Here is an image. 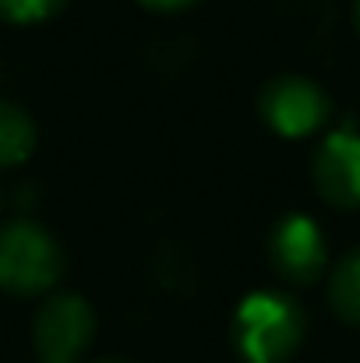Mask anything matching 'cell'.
<instances>
[{"label": "cell", "instance_id": "cell-5", "mask_svg": "<svg viewBox=\"0 0 360 363\" xmlns=\"http://www.w3.org/2000/svg\"><path fill=\"white\" fill-rule=\"evenodd\" d=\"M268 261L290 286H311L329 272V247L315 219L286 216L268 233Z\"/></svg>", "mask_w": 360, "mask_h": 363}, {"label": "cell", "instance_id": "cell-7", "mask_svg": "<svg viewBox=\"0 0 360 363\" xmlns=\"http://www.w3.org/2000/svg\"><path fill=\"white\" fill-rule=\"evenodd\" d=\"M329 303L339 321L360 325V247L336 261L329 275Z\"/></svg>", "mask_w": 360, "mask_h": 363}, {"label": "cell", "instance_id": "cell-1", "mask_svg": "<svg viewBox=\"0 0 360 363\" xmlns=\"http://www.w3.org/2000/svg\"><path fill=\"white\" fill-rule=\"evenodd\" d=\"M307 318L286 293L261 289L244 296L234 314V346L247 363H286L304 342Z\"/></svg>", "mask_w": 360, "mask_h": 363}, {"label": "cell", "instance_id": "cell-4", "mask_svg": "<svg viewBox=\"0 0 360 363\" xmlns=\"http://www.w3.org/2000/svg\"><path fill=\"white\" fill-rule=\"evenodd\" d=\"M261 121L283 138H307L332 117V99L329 92L300 74H283L272 78L261 96H258Z\"/></svg>", "mask_w": 360, "mask_h": 363}, {"label": "cell", "instance_id": "cell-9", "mask_svg": "<svg viewBox=\"0 0 360 363\" xmlns=\"http://www.w3.org/2000/svg\"><path fill=\"white\" fill-rule=\"evenodd\" d=\"M67 0H0V21L11 25H36L64 11Z\"/></svg>", "mask_w": 360, "mask_h": 363}, {"label": "cell", "instance_id": "cell-3", "mask_svg": "<svg viewBox=\"0 0 360 363\" xmlns=\"http://www.w3.org/2000/svg\"><path fill=\"white\" fill-rule=\"evenodd\" d=\"M96 314L78 293H53L32 321V346L43 363H78L92 346Z\"/></svg>", "mask_w": 360, "mask_h": 363}, {"label": "cell", "instance_id": "cell-10", "mask_svg": "<svg viewBox=\"0 0 360 363\" xmlns=\"http://www.w3.org/2000/svg\"><path fill=\"white\" fill-rule=\"evenodd\" d=\"M138 4L148 7V11H159V14H173V11H184V7H191L198 0H138Z\"/></svg>", "mask_w": 360, "mask_h": 363}, {"label": "cell", "instance_id": "cell-11", "mask_svg": "<svg viewBox=\"0 0 360 363\" xmlns=\"http://www.w3.org/2000/svg\"><path fill=\"white\" fill-rule=\"evenodd\" d=\"M354 21H357V32H360V0L354 4Z\"/></svg>", "mask_w": 360, "mask_h": 363}, {"label": "cell", "instance_id": "cell-8", "mask_svg": "<svg viewBox=\"0 0 360 363\" xmlns=\"http://www.w3.org/2000/svg\"><path fill=\"white\" fill-rule=\"evenodd\" d=\"M36 148V123L32 117L0 99V166H18L32 155Z\"/></svg>", "mask_w": 360, "mask_h": 363}, {"label": "cell", "instance_id": "cell-6", "mask_svg": "<svg viewBox=\"0 0 360 363\" xmlns=\"http://www.w3.org/2000/svg\"><path fill=\"white\" fill-rule=\"evenodd\" d=\"M315 191L339 212L360 208V134L332 130L311 162Z\"/></svg>", "mask_w": 360, "mask_h": 363}, {"label": "cell", "instance_id": "cell-2", "mask_svg": "<svg viewBox=\"0 0 360 363\" xmlns=\"http://www.w3.org/2000/svg\"><path fill=\"white\" fill-rule=\"evenodd\" d=\"M64 250L50 230L28 219L0 226V289L11 296H39L57 286Z\"/></svg>", "mask_w": 360, "mask_h": 363}, {"label": "cell", "instance_id": "cell-12", "mask_svg": "<svg viewBox=\"0 0 360 363\" xmlns=\"http://www.w3.org/2000/svg\"><path fill=\"white\" fill-rule=\"evenodd\" d=\"M96 363H127V360H96Z\"/></svg>", "mask_w": 360, "mask_h": 363}]
</instances>
